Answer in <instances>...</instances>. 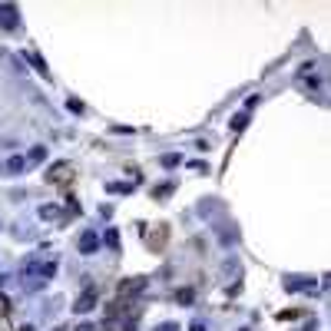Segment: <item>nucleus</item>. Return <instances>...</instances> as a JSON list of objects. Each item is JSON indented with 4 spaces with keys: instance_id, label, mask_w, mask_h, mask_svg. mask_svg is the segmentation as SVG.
<instances>
[{
    "instance_id": "nucleus-5",
    "label": "nucleus",
    "mask_w": 331,
    "mask_h": 331,
    "mask_svg": "<svg viewBox=\"0 0 331 331\" xmlns=\"http://www.w3.org/2000/svg\"><path fill=\"white\" fill-rule=\"evenodd\" d=\"M40 219H60V209L56 205H43L40 209Z\"/></svg>"
},
{
    "instance_id": "nucleus-12",
    "label": "nucleus",
    "mask_w": 331,
    "mask_h": 331,
    "mask_svg": "<svg viewBox=\"0 0 331 331\" xmlns=\"http://www.w3.org/2000/svg\"><path fill=\"white\" fill-rule=\"evenodd\" d=\"M242 331H248V328H242Z\"/></svg>"
},
{
    "instance_id": "nucleus-11",
    "label": "nucleus",
    "mask_w": 331,
    "mask_h": 331,
    "mask_svg": "<svg viewBox=\"0 0 331 331\" xmlns=\"http://www.w3.org/2000/svg\"><path fill=\"white\" fill-rule=\"evenodd\" d=\"M73 331H96V328H93V325H76Z\"/></svg>"
},
{
    "instance_id": "nucleus-2",
    "label": "nucleus",
    "mask_w": 331,
    "mask_h": 331,
    "mask_svg": "<svg viewBox=\"0 0 331 331\" xmlns=\"http://www.w3.org/2000/svg\"><path fill=\"white\" fill-rule=\"evenodd\" d=\"M17 20H20V14H17V7H14V3H3V7H0V23H3L7 30H14V27H17Z\"/></svg>"
},
{
    "instance_id": "nucleus-10",
    "label": "nucleus",
    "mask_w": 331,
    "mask_h": 331,
    "mask_svg": "<svg viewBox=\"0 0 331 331\" xmlns=\"http://www.w3.org/2000/svg\"><path fill=\"white\" fill-rule=\"evenodd\" d=\"M189 331H209V328H205L202 321H192V325H189Z\"/></svg>"
},
{
    "instance_id": "nucleus-4",
    "label": "nucleus",
    "mask_w": 331,
    "mask_h": 331,
    "mask_svg": "<svg viewBox=\"0 0 331 331\" xmlns=\"http://www.w3.org/2000/svg\"><path fill=\"white\" fill-rule=\"evenodd\" d=\"M27 156H20V152H14V156H10V159H7V172H14V176H17V172H23V169H27Z\"/></svg>"
},
{
    "instance_id": "nucleus-6",
    "label": "nucleus",
    "mask_w": 331,
    "mask_h": 331,
    "mask_svg": "<svg viewBox=\"0 0 331 331\" xmlns=\"http://www.w3.org/2000/svg\"><path fill=\"white\" fill-rule=\"evenodd\" d=\"M43 156H47V149H43V146H33V149H30V159H27V163H43Z\"/></svg>"
},
{
    "instance_id": "nucleus-8",
    "label": "nucleus",
    "mask_w": 331,
    "mask_h": 331,
    "mask_svg": "<svg viewBox=\"0 0 331 331\" xmlns=\"http://www.w3.org/2000/svg\"><path fill=\"white\" fill-rule=\"evenodd\" d=\"M156 331H179V325H176V321H163Z\"/></svg>"
},
{
    "instance_id": "nucleus-9",
    "label": "nucleus",
    "mask_w": 331,
    "mask_h": 331,
    "mask_svg": "<svg viewBox=\"0 0 331 331\" xmlns=\"http://www.w3.org/2000/svg\"><path fill=\"white\" fill-rule=\"evenodd\" d=\"M106 242H110L113 248H116V245H119V239H116V229H110V235H106Z\"/></svg>"
},
{
    "instance_id": "nucleus-1",
    "label": "nucleus",
    "mask_w": 331,
    "mask_h": 331,
    "mask_svg": "<svg viewBox=\"0 0 331 331\" xmlns=\"http://www.w3.org/2000/svg\"><path fill=\"white\" fill-rule=\"evenodd\" d=\"M96 298H99V292H96V288L90 285L86 292H83L80 298H76V312H80V314H83V312H90L93 305H96Z\"/></svg>"
},
{
    "instance_id": "nucleus-7",
    "label": "nucleus",
    "mask_w": 331,
    "mask_h": 331,
    "mask_svg": "<svg viewBox=\"0 0 331 331\" xmlns=\"http://www.w3.org/2000/svg\"><path fill=\"white\" fill-rule=\"evenodd\" d=\"M179 301H182V305H192V301H196V292H192V288H182V292H179Z\"/></svg>"
},
{
    "instance_id": "nucleus-3",
    "label": "nucleus",
    "mask_w": 331,
    "mask_h": 331,
    "mask_svg": "<svg viewBox=\"0 0 331 331\" xmlns=\"http://www.w3.org/2000/svg\"><path fill=\"white\" fill-rule=\"evenodd\" d=\"M96 248H99V235H96V232H83V235H80V252H83V255H93Z\"/></svg>"
}]
</instances>
